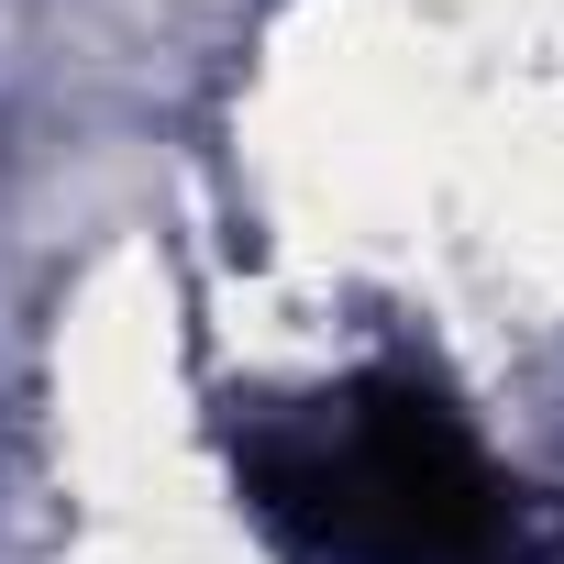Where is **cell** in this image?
Wrapping results in <instances>:
<instances>
[{
    "label": "cell",
    "mask_w": 564,
    "mask_h": 564,
    "mask_svg": "<svg viewBox=\"0 0 564 564\" xmlns=\"http://www.w3.org/2000/svg\"><path fill=\"white\" fill-rule=\"evenodd\" d=\"M232 498L289 564H520L531 520L487 432L421 366H355L232 421Z\"/></svg>",
    "instance_id": "obj_1"
}]
</instances>
